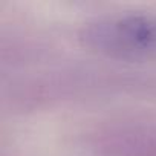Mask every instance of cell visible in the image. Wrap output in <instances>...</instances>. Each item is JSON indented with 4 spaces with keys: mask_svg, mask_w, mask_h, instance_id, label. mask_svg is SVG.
<instances>
[{
    "mask_svg": "<svg viewBox=\"0 0 156 156\" xmlns=\"http://www.w3.org/2000/svg\"><path fill=\"white\" fill-rule=\"evenodd\" d=\"M90 148L98 156H156V126H112L92 133Z\"/></svg>",
    "mask_w": 156,
    "mask_h": 156,
    "instance_id": "obj_2",
    "label": "cell"
},
{
    "mask_svg": "<svg viewBox=\"0 0 156 156\" xmlns=\"http://www.w3.org/2000/svg\"><path fill=\"white\" fill-rule=\"evenodd\" d=\"M78 40L87 51L119 61L156 60V12H113L86 22Z\"/></svg>",
    "mask_w": 156,
    "mask_h": 156,
    "instance_id": "obj_1",
    "label": "cell"
}]
</instances>
